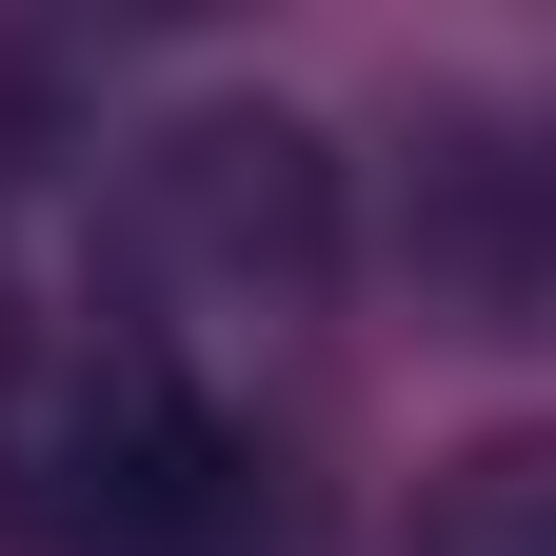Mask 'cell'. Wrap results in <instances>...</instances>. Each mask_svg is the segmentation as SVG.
Instances as JSON below:
<instances>
[{
	"mask_svg": "<svg viewBox=\"0 0 556 556\" xmlns=\"http://www.w3.org/2000/svg\"><path fill=\"white\" fill-rule=\"evenodd\" d=\"M80 258H100V299L139 318L160 378L258 417V378L299 358L318 299H338V160H318V119H278V100H199V119H160L80 199Z\"/></svg>",
	"mask_w": 556,
	"mask_h": 556,
	"instance_id": "obj_1",
	"label": "cell"
},
{
	"mask_svg": "<svg viewBox=\"0 0 556 556\" xmlns=\"http://www.w3.org/2000/svg\"><path fill=\"white\" fill-rule=\"evenodd\" d=\"M417 278H438L457 318H497V338L556 318V100L438 139V179H417Z\"/></svg>",
	"mask_w": 556,
	"mask_h": 556,
	"instance_id": "obj_2",
	"label": "cell"
},
{
	"mask_svg": "<svg viewBox=\"0 0 556 556\" xmlns=\"http://www.w3.org/2000/svg\"><path fill=\"white\" fill-rule=\"evenodd\" d=\"M417 556H556V438H497L438 477V517H417Z\"/></svg>",
	"mask_w": 556,
	"mask_h": 556,
	"instance_id": "obj_3",
	"label": "cell"
}]
</instances>
